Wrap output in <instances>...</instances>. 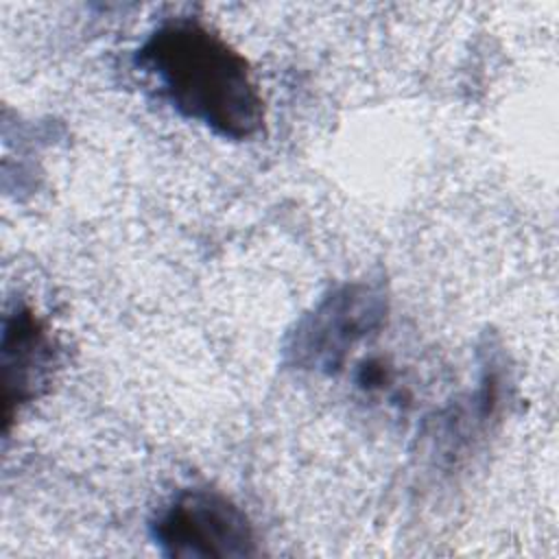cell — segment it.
Returning a JSON list of instances; mask_svg holds the SVG:
<instances>
[{"instance_id": "3", "label": "cell", "mask_w": 559, "mask_h": 559, "mask_svg": "<svg viewBox=\"0 0 559 559\" xmlns=\"http://www.w3.org/2000/svg\"><path fill=\"white\" fill-rule=\"evenodd\" d=\"M151 537L166 557L240 559L258 552L247 513L216 489H183L159 509Z\"/></svg>"}, {"instance_id": "2", "label": "cell", "mask_w": 559, "mask_h": 559, "mask_svg": "<svg viewBox=\"0 0 559 559\" xmlns=\"http://www.w3.org/2000/svg\"><path fill=\"white\" fill-rule=\"evenodd\" d=\"M386 312L389 299L380 284H341L295 323L284 358L295 369L336 373L354 347L384 325Z\"/></svg>"}, {"instance_id": "4", "label": "cell", "mask_w": 559, "mask_h": 559, "mask_svg": "<svg viewBox=\"0 0 559 559\" xmlns=\"http://www.w3.org/2000/svg\"><path fill=\"white\" fill-rule=\"evenodd\" d=\"M0 349L4 430H9L15 413L48 389L57 365V347L37 312L24 304H17L4 314Z\"/></svg>"}, {"instance_id": "1", "label": "cell", "mask_w": 559, "mask_h": 559, "mask_svg": "<svg viewBox=\"0 0 559 559\" xmlns=\"http://www.w3.org/2000/svg\"><path fill=\"white\" fill-rule=\"evenodd\" d=\"M164 100L183 118L225 140H251L264 129V98L247 59L194 17L162 22L135 52Z\"/></svg>"}]
</instances>
